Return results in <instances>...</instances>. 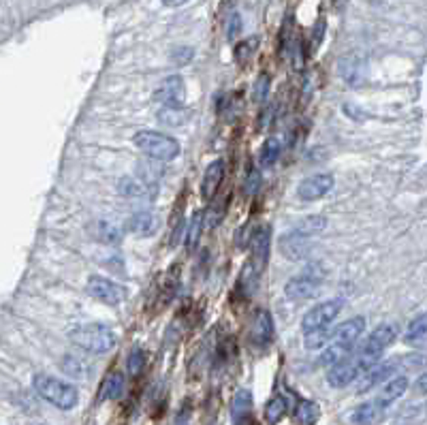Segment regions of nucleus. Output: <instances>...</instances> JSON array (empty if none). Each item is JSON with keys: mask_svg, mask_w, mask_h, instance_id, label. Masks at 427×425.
I'll list each match as a JSON object with an SVG mask.
<instances>
[{"mask_svg": "<svg viewBox=\"0 0 427 425\" xmlns=\"http://www.w3.org/2000/svg\"><path fill=\"white\" fill-rule=\"evenodd\" d=\"M68 338L77 348L92 352V355H105V352H110L118 342L116 334L103 323L77 325L75 329H70Z\"/></svg>", "mask_w": 427, "mask_h": 425, "instance_id": "nucleus-1", "label": "nucleus"}, {"mask_svg": "<svg viewBox=\"0 0 427 425\" xmlns=\"http://www.w3.org/2000/svg\"><path fill=\"white\" fill-rule=\"evenodd\" d=\"M34 389H37V394L43 400H47L50 404H54L60 410H70V408H75L80 402V394L73 385L58 380L54 376H47V374L34 376Z\"/></svg>", "mask_w": 427, "mask_h": 425, "instance_id": "nucleus-2", "label": "nucleus"}, {"mask_svg": "<svg viewBox=\"0 0 427 425\" xmlns=\"http://www.w3.org/2000/svg\"><path fill=\"white\" fill-rule=\"evenodd\" d=\"M133 141L148 158L158 161V163H169L180 154V144H177L173 137L158 133V131H139L135 133Z\"/></svg>", "mask_w": 427, "mask_h": 425, "instance_id": "nucleus-3", "label": "nucleus"}, {"mask_svg": "<svg viewBox=\"0 0 427 425\" xmlns=\"http://www.w3.org/2000/svg\"><path fill=\"white\" fill-rule=\"evenodd\" d=\"M396 336H398V329L394 325H380L372 331V336L364 342V346L357 352V361L361 366V372H368L370 368L378 364L384 348L396 340Z\"/></svg>", "mask_w": 427, "mask_h": 425, "instance_id": "nucleus-4", "label": "nucleus"}, {"mask_svg": "<svg viewBox=\"0 0 427 425\" xmlns=\"http://www.w3.org/2000/svg\"><path fill=\"white\" fill-rule=\"evenodd\" d=\"M325 276H327V269L320 263H308L299 276L291 278L287 285H284V293L293 299H308L323 287Z\"/></svg>", "mask_w": 427, "mask_h": 425, "instance_id": "nucleus-5", "label": "nucleus"}, {"mask_svg": "<svg viewBox=\"0 0 427 425\" xmlns=\"http://www.w3.org/2000/svg\"><path fill=\"white\" fill-rule=\"evenodd\" d=\"M250 263H248V269H246V276L244 280H259L261 274L265 271L267 267V261H269V251H271V227L269 225H263L255 231L253 239H250Z\"/></svg>", "mask_w": 427, "mask_h": 425, "instance_id": "nucleus-6", "label": "nucleus"}, {"mask_svg": "<svg viewBox=\"0 0 427 425\" xmlns=\"http://www.w3.org/2000/svg\"><path fill=\"white\" fill-rule=\"evenodd\" d=\"M344 301L342 299H329V301H323L314 306L310 312H306V316L301 318V329L304 334H316V331H323L327 329L342 310Z\"/></svg>", "mask_w": 427, "mask_h": 425, "instance_id": "nucleus-7", "label": "nucleus"}, {"mask_svg": "<svg viewBox=\"0 0 427 425\" xmlns=\"http://www.w3.org/2000/svg\"><path fill=\"white\" fill-rule=\"evenodd\" d=\"M86 289L94 299H98L107 306H118L126 297V289L122 285H118V282H114L110 278H103V276H90Z\"/></svg>", "mask_w": 427, "mask_h": 425, "instance_id": "nucleus-8", "label": "nucleus"}, {"mask_svg": "<svg viewBox=\"0 0 427 425\" xmlns=\"http://www.w3.org/2000/svg\"><path fill=\"white\" fill-rule=\"evenodd\" d=\"M336 180L331 173H316L310 175L304 182H299L297 186V197L301 201H316L320 197H325L331 188H334Z\"/></svg>", "mask_w": 427, "mask_h": 425, "instance_id": "nucleus-9", "label": "nucleus"}, {"mask_svg": "<svg viewBox=\"0 0 427 425\" xmlns=\"http://www.w3.org/2000/svg\"><path fill=\"white\" fill-rule=\"evenodd\" d=\"M361 374V366L357 361V355L354 357H346L338 364H334L329 370H327V382L336 389H342V387H348L352 380H357V376Z\"/></svg>", "mask_w": 427, "mask_h": 425, "instance_id": "nucleus-10", "label": "nucleus"}, {"mask_svg": "<svg viewBox=\"0 0 427 425\" xmlns=\"http://www.w3.org/2000/svg\"><path fill=\"white\" fill-rule=\"evenodd\" d=\"M366 329V318L364 316H354V318H348V321L340 323L336 329L329 331V344H344V346H354L361 338Z\"/></svg>", "mask_w": 427, "mask_h": 425, "instance_id": "nucleus-11", "label": "nucleus"}, {"mask_svg": "<svg viewBox=\"0 0 427 425\" xmlns=\"http://www.w3.org/2000/svg\"><path fill=\"white\" fill-rule=\"evenodd\" d=\"M184 94H186L184 80L180 75H171L158 84V88L154 90V100H158L160 105H182Z\"/></svg>", "mask_w": 427, "mask_h": 425, "instance_id": "nucleus-12", "label": "nucleus"}, {"mask_svg": "<svg viewBox=\"0 0 427 425\" xmlns=\"http://www.w3.org/2000/svg\"><path fill=\"white\" fill-rule=\"evenodd\" d=\"M223 178H225V161L218 158V161L209 163L205 173H203V180H201V195H203V199L211 201L214 197L218 195Z\"/></svg>", "mask_w": 427, "mask_h": 425, "instance_id": "nucleus-13", "label": "nucleus"}, {"mask_svg": "<svg viewBox=\"0 0 427 425\" xmlns=\"http://www.w3.org/2000/svg\"><path fill=\"white\" fill-rule=\"evenodd\" d=\"M255 346H269L274 340V318L267 310H257L255 321H253V334H250Z\"/></svg>", "mask_w": 427, "mask_h": 425, "instance_id": "nucleus-14", "label": "nucleus"}, {"mask_svg": "<svg viewBox=\"0 0 427 425\" xmlns=\"http://www.w3.org/2000/svg\"><path fill=\"white\" fill-rule=\"evenodd\" d=\"M120 195L126 199H135V201H150L154 199V186L139 180V178H122L118 182Z\"/></svg>", "mask_w": 427, "mask_h": 425, "instance_id": "nucleus-15", "label": "nucleus"}, {"mask_svg": "<svg viewBox=\"0 0 427 425\" xmlns=\"http://www.w3.org/2000/svg\"><path fill=\"white\" fill-rule=\"evenodd\" d=\"M233 425H253V394L250 392H237L233 398Z\"/></svg>", "mask_w": 427, "mask_h": 425, "instance_id": "nucleus-16", "label": "nucleus"}, {"mask_svg": "<svg viewBox=\"0 0 427 425\" xmlns=\"http://www.w3.org/2000/svg\"><path fill=\"white\" fill-rule=\"evenodd\" d=\"M406 389H408V378L406 376H394V378H389L382 387V392L378 394L376 402L380 406H389V404H394L398 398H402L406 394Z\"/></svg>", "mask_w": 427, "mask_h": 425, "instance_id": "nucleus-17", "label": "nucleus"}, {"mask_svg": "<svg viewBox=\"0 0 427 425\" xmlns=\"http://www.w3.org/2000/svg\"><path fill=\"white\" fill-rule=\"evenodd\" d=\"M394 372H396V364H394V361H389V364H376L374 368L368 370V374H366L364 380L359 382V394L368 392V389L376 387V385L382 382V380L394 378Z\"/></svg>", "mask_w": 427, "mask_h": 425, "instance_id": "nucleus-18", "label": "nucleus"}, {"mask_svg": "<svg viewBox=\"0 0 427 425\" xmlns=\"http://www.w3.org/2000/svg\"><path fill=\"white\" fill-rule=\"evenodd\" d=\"M190 116L193 114L184 107V105H163L156 114L158 122L165 126H182L190 120Z\"/></svg>", "mask_w": 427, "mask_h": 425, "instance_id": "nucleus-19", "label": "nucleus"}, {"mask_svg": "<svg viewBox=\"0 0 427 425\" xmlns=\"http://www.w3.org/2000/svg\"><path fill=\"white\" fill-rule=\"evenodd\" d=\"M126 231L133 233V235H150L156 231L158 227V221L154 214H150V211H139V214H133L128 221H126Z\"/></svg>", "mask_w": 427, "mask_h": 425, "instance_id": "nucleus-20", "label": "nucleus"}, {"mask_svg": "<svg viewBox=\"0 0 427 425\" xmlns=\"http://www.w3.org/2000/svg\"><path fill=\"white\" fill-rule=\"evenodd\" d=\"M90 231H92V235H94L98 241L110 244V246L120 244L122 237H124V233H122L120 227H116L114 223H107V221H98V223H94V225L90 227Z\"/></svg>", "mask_w": 427, "mask_h": 425, "instance_id": "nucleus-21", "label": "nucleus"}, {"mask_svg": "<svg viewBox=\"0 0 427 425\" xmlns=\"http://www.w3.org/2000/svg\"><path fill=\"white\" fill-rule=\"evenodd\" d=\"M382 415H384V406H380L376 400H372V402L361 404L357 410L352 412V421L357 425H374L382 419Z\"/></svg>", "mask_w": 427, "mask_h": 425, "instance_id": "nucleus-22", "label": "nucleus"}, {"mask_svg": "<svg viewBox=\"0 0 427 425\" xmlns=\"http://www.w3.org/2000/svg\"><path fill=\"white\" fill-rule=\"evenodd\" d=\"M124 392V376L120 372H112V374H107L100 389H98V400H116L120 398Z\"/></svg>", "mask_w": 427, "mask_h": 425, "instance_id": "nucleus-23", "label": "nucleus"}, {"mask_svg": "<svg viewBox=\"0 0 427 425\" xmlns=\"http://www.w3.org/2000/svg\"><path fill=\"white\" fill-rule=\"evenodd\" d=\"M280 152H282L280 139L269 137L265 144L261 146V152H259V163H261V167H271V165H276V161L280 158Z\"/></svg>", "mask_w": 427, "mask_h": 425, "instance_id": "nucleus-24", "label": "nucleus"}, {"mask_svg": "<svg viewBox=\"0 0 427 425\" xmlns=\"http://www.w3.org/2000/svg\"><path fill=\"white\" fill-rule=\"evenodd\" d=\"M325 227H327V218H325V216H310V218H306L304 223H299L291 233H293V235H299V237H310V235L320 233Z\"/></svg>", "mask_w": 427, "mask_h": 425, "instance_id": "nucleus-25", "label": "nucleus"}, {"mask_svg": "<svg viewBox=\"0 0 427 425\" xmlns=\"http://www.w3.org/2000/svg\"><path fill=\"white\" fill-rule=\"evenodd\" d=\"M203 225H205V218H203V211H197V214H193L188 227H186V248L188 253H193L199 239H201V231H203Z\"/></svg>", "mask_w": 427, "mask_h": 425, "instance_id": "nucleus-26", "label": "nucleus"}, {"mask_svg": "<svg viewBox=\"0 0 427 425\" xmlns=\"http://www.w3.org/2000/svg\"><path fill=\"white\" fill-rule=\"evenodd\" d=\"M318 415H320L318 406L310 400H301L295 408V421L299 425H314L318 421Z\"/></svg>", "mask_w": 427, "mask_h": 425, "instance_id": "nucleus-27", "label": "nucleus"}, {"mask_svg": "<svg viewBox=\"0 0 427 425\" xmlns=\"http://www.w3.org/2000/svg\"><path fill=\"white\" fill-rule=\"evenodd\" d=\"M350 352H352V346H344V344H329L325 348V352L320 355V361H323V366H334L346 357H350Z\"/></svg>", "mask_w": 427, "mask_h": 425, "instance_id": "nucleus-28", "label": "nucleus"}, {"mask_svg": "<svg viewBox=\"0 0 427 425\" xmlns=\"http://www.w3.org/2000/svg\"><path fill=\"white\" fill-rule=\"evenodd\" d=\"M287 400H284L282 396H276V398H271L269 402H267V406H265V419H267V423L269 425H276L284 415H287Z\"/></svg>", "mask_w": 427, "mask_h": 425, "instance_id": "nucleus-29", "label": "nucleus"}, {"mask_svg": "<svg viewBox=\"0 0 427 425\" xmlns=\"http://www.w3.org/2000/svg\"><path fill=\"white\" fill-rule=\"evenodd\" d=\"M423 336H427V312L421 314V316H417L414 321L408 325L406 340H419V338H423Z\"/></svg>", "mask_w": 427, "mask_h": 425, "instance_id": "nucleus-30", "label": "nucleus"}, {"mask_svg": "<svg viewBox=\"0 0 427 425\" xmlns=\"http://www.w3.org/2000/svg\"><path fill=\"white\" fill-rule=\"evenodd\" d=\"M255 47H257V41H241V43H237L235 45V62L246 66L248 60H250L253 54H255Z\"/></svg>", "mask_w": 427, "mask_h": 425, "instance_id": "nucleus-31", "label": "nucleus"}, {"mask_svg": "<svg viewBox=\"0 0 427 425\" xmlns=\"http://www.w3.org/2000/svg\"><path fill=\"white\" fill-rule=\"evenodd\" d=\"M259 186H261V173H259V169L257 167H248V171H246V180H244V193L246 195H255L257 191H259Z\"/></svg>", "mask_w": 427, "mask_h": 425, "instance_id": "nucleus-32", "label": "nucleus"}, {"mask_svg": "<svg viewBox=\"0 0 427 425\" xmlns=\"http://www.w3.org/2000/svg\"><path fill=\"white\" fill-rule=\"evenodd\" d=\"M146 366V357H144V350L141 348H135L130 355H128V372L130 376H139L141 370Z\"/></svg>", "mask_w": 427, "mask_h": 425, "instance_id": "nucleus-33", "label": "nucleus"}, {"mask_svg": "<svg viewBox=\"0 0 427 425\" xmlns=\"http://www.w3.org/2000/svg\"><path fill=\"white\" fill-rule=\"evenodd\" d=\"M323 32H325V20L320 17V20L314 24V30H312V37H310V52L318 50V45L323 43Z\"/></svg>", "mask_w": 427, "mask_h": 425, "instance_id": "nucleus-34", "label": "nucleus"}, {"mask_svg": "<svg viewBox=\"0 0 427 425\" xmlns=\"http://www.w3.org/2000/svg\"><path fill=\"white\" fill-rule=\"evenodd\" d=\"M267 92H269V77H267V75H261V77L257 80V86H255V98H257V100H265Z\"/></svg>", "mask_w": 427, "mask_h": 425, "instance_id": "nucleus-35", "label": "nucleus"}, {"mask_svg": "<svg viewBox=\"0 0 427 425\" xmlns=\"http://www.w3.org/2000/svg\"><path fill=\"white\" fill-rule=\"evenodd\" d=\"M241 32V17L237 15V13H233L231 17H229V26H227V37L233 41L237 34Z\"/></svg>", "mask_w": 427, "mask_h": 425, "instance_id": "nucleus-36", "label": "nucleus"}, {"mask_svg": "<svg viewBox=\"0 0 427 425\" xmlns=\"http://www.w3.org/2000/svg\"><path fill=\"white\" fill-rule=\"evenodd\" d=\"M417 392L419 394H427V372L417 378Z\"/></svg>", "mask_w": 427, "mask_h": 425, "instance_id": "nucleus-37", "label": "nucleus"}, {"mask_svg": "<svg viewBox=\"0 0 427 425\" xmlns=\"http://www.w3.org/2000/svg\"><path fill=\"white\" fill-rule=\"evenodd\" d=\"M186 3L188 0H163V5H167V7H182Z\"/></svg>", "mask_w": 427, "mask_h": 425, "instance_id": "nucleus-38", "label": "nucleus"}]
</instances>
